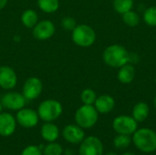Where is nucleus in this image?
Wrapping results in <instances>:
<instances>
[{
    "label": "nucleus",
    "instance_id": "obj_12",
    "mask_svg": "<svg viewBox=\"0 0 156 155\" xmlns=\"http://www.w3.org/2000/svg\"><path fill=\"white\" fill-rule=\"evenodd\" d=\"M55 25L50 20H42L37 22L33 27V36L38 40H47L55 33Z\"/></svg>",
    "mask_w": 156,
    "mask_h": 155
},
{
    "label": "nucleus",
    "instance_id": "obj_17",
    "mask_svg": "<svg viewBox=\"0 0 156 155\" xmlns=\"http://www.w3.org/2000/svg\"><path fill=\"white\" fill-rule=\"evenodd\" d=\"M135 74H136V70L133 65L127 63L122 67L119 68L117 79L122 84H130L133 81L135 78Z\"/></svg>",
    "mask_w": 156,
    "mask_h": 155
},
{
    "label": "nucleus",
    "instance_id": "obj_32",
    "mask_svg": "<svg viewBox=\"0 0 156 155\" xmlns=\"http://www.w3.org/2000/svg\"><path fill=\"white\" fill-rule=\"evenodd\" d=\"M2 109H3V106H2V104H1V101H0V113L2 112Z\"/></svg>",
    "mask_w": 156,
    "mask_h": 155
},
{
    "label": "nucleus",
    "instance_id": "obj_23",
    "mask_svg": "<svg viewBox=\"0 0 156 155\" xmlns=\"http://www.w3.org/2000/svg\"><path fill=\"white\" fill-rule=\"evenodd\" d=\"M132 143V138L130 135L126 134H118L113 139V145L117 149H126Z\"/></svg>",
    "mask_w": 156,
    "mask_h": 155
},
{
    "label": "nucleus",
    "instance_id": "obj_15",
    "mask_svg": "<svg viewBox=\"0 0 156 155\" xmlns=\"http://www.w3.org/2000/svg\"><path fill=\"white\" fill-rule=\"evenodd\" d=\"M93 105L99 113L106 114V113L111 112L114 109L115 100L111 95L103 94V95L97 97Z\"/></svg>",
    "mask_w": 156,
    "mask_h": 155
},
{
    "label": "nucleus",
    "instance_id": "obj_6",
    "mask_svg": "<svg viewBox=\"0 0 156 155\" xmlns=\"http://www.w3.org/2000/svg\"><path fill=\"white\" fill-rule=\"evenodd\" d=\"M112 128L118 134L133 135L138 128V122L132 116L121 115L113 120Z\"/></svg>",
    "mask_w": 156,
    "mask_h": 155
},
{
    "label": "nucleus",
    "instance_id": "obj_16",
    "mask_svg": "<svg viewBox=\"0 0 156 155\" xmlns=\"http://www.w3.org/2000/svg\"><path fill=\"white\" fill-rule=\"evenodd\" d=\"M40 135L47 143L56 142L59 137L58 127L52 122H45L40 129Z\"/></svg>",
    "mask_w": 156,
    "mask_h": 155
},
{
    "label": "nucleus",
    "instance_id": "obj_34",
    "mask_svg": "<svg viewBox=\"0 0 156 155\" xmlns=\"http://www.w3.org/2000/svg\"><path fill=\"white\" fill-rule=\"evenodd\" d=\"M155 84H156V77H155Z\"/></svg>",
    "mask_w": 156,
    "mask_h": 155
},
{
    "label": "nucleus",
    "instance_id": "obj_2",
    "mask_svg": "<svg viewBox=\"0 0 156 155\" xmlns=\"http://www.w3.org/2000/svg\"><path fill=\"white\" fill-rule=\"evenodd\" d=\"M132 142L138 150L144 153H151L156 151V132L152 129H137L133 134Z\"/></svg>",
    "mask_w": 156,
    "mask_h": 155
},
{
    "label": "nucleus",
    "instance_id": "obj_25",
    "mask_svg": "<svg viewBox=\"0 0 156 155\" xmlns=\"http://www.w3.org/2000/svg\"><path fill=\"white\" fill-rule=\"evenodd\" d=\"M96 99H97V94L91 89H85L82 90L80 94V100L82 103L86 105H93Z\"/></svg>",
    "mask_w": 156,
    "mask_h": 155
},
{
    "label": "nucleus",
    "instance_id": "obj_4",
    "mask_svg": "<svg viewBox=\"0 0 156 155\" xmlns=\"http://www.w3.org/2000/svg\"><path fill=\"white\" fill-rule=\"evenodd\" d=\"M99 119V112L93 105L83 104L75 113V122L82 129H90L93 127Z\"/></svg>",
    "mask_w": 156,
    "mask_h": 155
},
{
    "label": "nucleus",
    "instance_id": "obj_14",
    "mask_svg": "<svg viewBox=\"0 0 156 155\" xmlns=\"http://www.w3.org/2000/svg\"><path fill=\"white\" fill-rule=\"evenodd\" d=\"M16 118L8 112L0 113V136L9 137L11 136L16 129Z\"/></svg>",
    "mask_w": 156,
    "mask_h": 155
},
{
    "label": "nucleus",
    "instance_id": "obj_29",
    "mask_svg": "<svg viewBox=\"0 0 156 155\" xmlns=\"http://www.w3.org/2000/svg\"><path fill=\"white\" fill-rule=\"evenodd\" d=\"M7 1H8V0H0V10L3 9V8L6 5Z\"/></svg>",
    "mask_w": 156,
    "mask_h": 155
},
{
    "label": "nucleus",
    "instance_id": "obj_26",
    "mask_svg": "<svg viewBox=\"0 0 156 155\" xmlns=\"http://www.w3.org/2000/svg\"><path fill=\"white\" fill-rule=\"evenodd\" d=\"M144 20L146 25L156 26V5L148 7L144 13Z\"/></svg>",
    "mask_w": 156,
    "mask_h": 155
},
{
    "label": "nucleus",
    "instance_id": "obj_24",
    "mask_svg": "<svg viewBox=\"0 0 156 155\" xmlns=\"http://www.w3.org/2000/svg\"><path fill=\"white\" fill-rule=\"evenodd\" d=\"M42 152L43 155H62L64 150L59 143L52 142L48 143L46 146H44Z\"/></svg>",
    "mask_w": 156,
    "mask_h": 155
},
{
    "label": "nucleus",
    "instance_id": "obj_21",
    "mask_svg": "<svg viewBox=\"0 0 156 155\" xmlns=\"http://www.w3.org/2000/svg\"><path fill=\"white\" fill-rule=\"evenodd\" d=\"M134 0H113V8L118 14H124L133 7Z\"/></svg>",
    "mask_w": 156,
    "mask_h": 155
},
{
    "label": "nucleus",
    "instance_id": "obj_20",
    "mask_svg": "<svg viewBox=\"0 0 156 155\" xmlns=\"http://www.w3.org/2000/svg\"><path fill=\"white\" fill-rule=\"evenodd\" d=\"M38 7L45 13H54L59 7L58 0H37Z\"/></svg>",
    "mask_w": 156,
    "mask_h": 155
},
{
    "label": "nucleus",
    "instance_id": "obj_18",
    "mask_svg": "<svg viewBox=\"0 0 156 155\" xmlns=\"http://www.w3.org/2000/svg\"><path fill=\"white\" fill-rule=\"evenodd\" d=\"M150 114V108L145 102H138L133 109L132 117L137 122H144Z\"/></svg>",
    "mask_w": 156,
    "mask_h": 155
},
{
    "label": "nucleus",
    "instance_id": "obj_8",
    "mask_svg": "<svg viewBox=\"0 0 156 155\" xmlns=\"http://www.w3.org/2000/svg\"><path fill=\"white\" fill-rule=\"evenodd\" d=\"M27 100L23 94L16 91H9L1 98V104L5 109L11 111H19L26 105Z\"/></svg>",
    "mask_w": 156,
    "mask_h": 155
},
{
    "label": "nucleus",
    "instance_id": "obj_9",
    "mask_svg": "<svg viewBox=\"0 0 156 155\" xmlns=\"http://www.w3.org/2000/svg\"><path fill=\"white\" fill-rule=\"evenodd\" d=\"M16 122L23 128L26 129H31L34 128L39 121V117L37 114V111L28 109V108H23L19 111H17L16 115Z\"/></svg>",
    "mask_w": 156,
    "mask_h": 155
},
{
    "label": "nucleus",
    "instance_id": "obj_11",
    "mask_svg": "<svg viewBox=\"0 0 156 155\" xmlns=\"http://www.w3.org/2000/svg\"><path fill=\"white\" fill-rule=\"evenodd\" d=\"M63 139L71 144H80L85 138V132L78 124H69L62 131Z\"/></svg>",
    "mask_w": 156,
    "mask_h": 155
},
{
    "label": "nucleus",
    "instance_id": "obj_13",
    "mask_svg": "<svg viewBox=\"0 0 156 155\" xmlns=\"http://www.w3.org/2000/svg\"><path fill=\"white\" fill-rule=\"evenodd\" d=\"M17 77L15 70L7 66L0 67V87L4 90H9L16 87Z\"/></svg>",
    "mask_w": 156,
    "mask_h": 155
},
{
    "label": "nucleus",
    "instance_id": "obj_31",
    "mask_svg": "<svg viewBox=\"0 0 156 155\" xmlns=\"http://www.w3.org/2000/svg\"><path fill=\"white\" fill-rule=\"evenodd\" d=\"M154 107H155L156 109V95L155 97H154Z\"/></svg>",
    "mask_w": 156,
    "mask_h": 155
},
{
    "label": "nucleus",
    "instance_id": "obj_1",
    "mask_svg": "<svg viewBox=\"0 0 156 155\" xmlns=\"http://www.w3.org/2000/svg\"><path fill=\"white\" fill-rule=\"evenodd\" d=\"M102 58L105 64L109 67L119 69L123 65L130 63V53L124 47L119 44H114L104 49Z\"/></svg>",
    "mask_w": 156,
    "mask_h": 155
},
{
    "label": "nucleus",
    "instance_id": "obj_22",
    "mask_svg": "<svg viewBox=\"0 0 156 155\" xmlns=\"http://www.w3.org/2000/svg\"><path fill=\"white\" fill-rule=\"evenodd\" d=\"M122 21L124 22V24L129 26H132V27L138 26L140 23V20H141L138 13H136L133 10H130V11L122 14Z\"/></svg>",
    "mask_w": 156,
    "mask_h": 155
},
{
    "label": "nucleus",
    "instance_id": "obj_30",
    "mask_svg": "<svg viewBox=\"0 0 156 155\" xmlns=\"http://www.w3.org/2000/svg\"><path fill=\"white\" fill-rule=\"evenodd\" d=\"M122 155H135L134 153H123Z\"/></svg>",
    "mask_w": 156,
    "mask_h": 155
},
{
    "label": "nucleus",
    "instance_id": "obj_7",
    "mask_svg": "<svg viewBox=\"0 0 156 155\" xmlns=\"http://www.w3.org/2000/svg\"><path fill=\"white\" fill-rule=\"evenodd\" d=\"M79 155H103V144L96 136H89L80 143Z\"/></svg>",
    "mask_w": 156,
    "mask_h": 155
},
{
    "label": "nucleus",
    "instance_id": "obj_19",
    "mask_svg": "<svg viewBox=\"0 0 156 155\" xmlns=\"http://www.w3.org/2000/svg\"><path fill=\"white\" fill-rule=\"evenodd\" d=\"M37 19H38V17H37V12L32 9H27V10L24 11L21 16L22 24L27 28L34 27L36 26V24L37 23Z\"/></svg>",
    "mask_w": 156,
    "mask_h": 155
},
{
    "label": "nucleus",
    "instance_id": "obj_10",
    "mask_svg": "<svg viewBox=\"0 0 156 155\" xmlns=\"http://www.w3.org/2000/svg\"><path fill=\"white\" fill-rule=\"evenodd\" d=\"M43 90L42 81L36 77L27 79L23 86V95L27 100H33L39 97Z\"/></svg>",
    "mask_w": 156,
    "mask_h": 155
},
{
    "label": "nucleus",
    "instance_id": "obj_27",
    "mask_svg": "<svg viewBox=\"0 0 156 155\" xmlns=\"http://www.w3.org/2000/svg\"><path fill=\"white\" fill-rule=\"evenodd\" d=\"M20 155H43V152L40 146L28 145L22 151Z\"/></svg>",
    "mask_w": 156,
    "mask_h": 155
},
{
    "label": "nucleus",
    "instance_id": "obj_33",
    "mask_svg": "<svg viewBox=\"0 0 156 155\" xmlns=\"http://www.w3.org/2000/svg\"><path fill=\"white\" fill-rule=\"evenodd\" d=\"M107 155H117L116 153H107Z\"/></svg>",
    "mask_w": 156,
    "mask_h": 155
},
{
    "label": "nucleus",
    "instance_id": "obj_28",
    "mask_svg": "<svg viewBox=\"0 0 156 155\" xmlns=\"http://www.w3.org/2000/svg\"><path fill=\"white\" fill-rule=\"evenodd\" d=\"M61 25H62V26H63L64 29L70 30V31H72L76 27V26H77L75 19L72 18V17H69V16L64 17L62 19V21H61Z\"/></svg>",
    "mask_w": 156,
    "mask_h": 155
},
{
    "label": "nucleus",
    "instance_id": "obj_5",
    "mask_svg": "<svg viewBox=\"0 0 156 155\" xmlns=\"http://www.w3.org/2000/svg\"><path fill=\"white\" fill-rule=\"evenodd\" d=\"M73 42L81 48H89L92 46L96 40V33L94 29L88 25H79L72 30Z\"/></svg>",
    "mask_w": 156,
    "mask_h": 155
},
{
    "label": "nucleus",
    "instance_id": "obj_3",
    "mask_svg": "<svg viewBox=\"0 0 156 155\" xmlns=\"http://www.w3.org/2000/svg\"><path fill=\"white\" fill-rule=\"evenodd\" d=\"M63 108L59 101L56 100H46L37 108V114L40 120L45 122H52L62 114Z\"/></svg>",
    "mask_w": 156,
    "mask_h": 155
}]
</instances>
